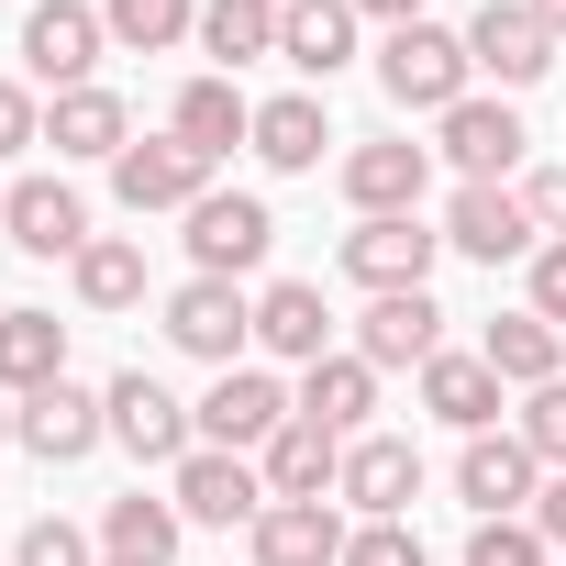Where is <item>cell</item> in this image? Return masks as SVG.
I'll return each instance as SVG.
<instances>
[{
    "label": "cell",
    "mask_w": 566,
    "mask_h": 566,
    "mask_svg": "<svg viewBox=\"0 0 566 566\" xmlns=\"http://www.w3.org/2000/svg\"><path fill=\"white\" fill-rule=\"evenodd\" d=\"M467 78H478V67H467V34H444V23H400V34L378 45V90H389L400 112H433V123H444V112L467 101Z\"/></svg>",
    "instance_id": "6da1fadb"
},
{
    "label": "cell",
    "mask_w": 566,
    "mask_h": 566,
    "mask_svg": "<svg viewBox=\"0 0 566 566\" xmlns=\"http://www.w3.org/2000/svg\"><path fill=\"white\" fill-rule=\"evenodd\" d=\"M290 422H301V400L277 389L266 367H222L211 400H200V444H222V455H266Z\"/></svg>",
    "instance_id": "7a4b0ae2"
},
{
    "label": "cell",
    "mask_w": 566,
    "mask_h": 566,
    "mask_svg": "<svg viewBox=\"0 0 566 566\" xmlns=\"http://www.w3.org/2000/svg\"><path fill=\"white\" fill-rule=\"evenodd\" d=\"M112 200H123L134 222H145V211H200V200H211V156L178 145V134H145V145L112 156Z\"/></svg>",
    "instance_id": "3957f363"
},
{
    "label": "cell",
    "mask_w": 566,
    "mask_h": 566,
    "mask_svg": "<svg viewBox=\"0 0 566 566\" xmlns=\"http://www.w3.org/2000/svg\"><path fill=\"white\" fill-rule=\"evenodd\" d=\"M101 411H112V444H134L145 467H189V455H200V411L167 400L145 367H123V378L101 389Z\"/></svg>",
    "instance_id": "277c9868"
},
{
    "label": "cell",
    "mask_w": 566,
    "mask_h": 566,
    "mask_svg": "<svg viewBox=\"0 0 566 566\" xmlns=\"http://www.w3.org/2000/svg\"><path fill=\"white\" fill-rule=\"evenodd\" d=\"M167 345L200 356V367H233L255 345V301L244 277H189V290H167Z\"/></svg>",
    "instance_id": "5b68a950"
},
{
    "label": "cell",
    "mask_w": 566,
    "mask_h": 566,
    "mask_svg": "<svg viewBox=\"0 0 566 566\" xmlns=\"http://www.w3.org/2000/svg\"><path fill=\"white\" fill-rule=\"evenodd\" d=\"M167 500H178V522H211V533H255V511H266V467L255 455H222V444H200L189 467H167Z\"/></svg>",
    "instance_id": "8992f818"
},
{
    "label": "cell",
    "mask_w": 566,
    "mask_h": 566,
    "mask_svg": "<svg viewBox=\"0 0 566 566\" xmlns=\"http://www.w3.org/2000/svg\"><path fill=\"white\" fill-rule=\"evenodd\" d=\"M433 255H444V233H422V211H389V222H356V233H345V277H356L367 301L433 290Z\"/></svg>",
    "instance_id": "52a82bcc"
},
{
    "label": "cell",
    "mask_w": 566,
    "mask_h": 566,
    "mask_svg": "<svg viewBox=\"0 0 566 566\" xmlns=\"http://www.w3.org/2000/svg\"><path fill=\"white\" fill-rule=\"evenodd\" d=\"M444 244L455 255H478V266H533V211H522V189H489V178H455V200H444Z\"/></svg>",
    "instance_id": "ba28073f"
},
{
    "label": "cell",
    "mask_w": 566,
    "mask_h": 566,
    "mask_svg": "<svg viewBox=\"0 0 566 566\" xmlns=\"http://www.w3.org/2000/svg\"><path fill=\"white\" fill-rule=\"evenodd\" d=\"M266 244H277V211H266L255 189H211V200L189 211V255H200V277H255Z\"/></svg>",
    "instance_id": "9c48e42d"
},
{
    "label": "cell",
    "mask_w": 566,
    "mask_h": 566,
    "mask_svg": "<svg viewBox=\"0 0 566 566\" xmlns=\"http://www.w3.org/2000/svg\"><path fill=\"white\" fill-rule=\"evenodd\" d=\"M101 45H112V23L90 12V0H34V12H23V67L45 90H90Z\"/></svg>",
    "instance_id": "30bf717a"
},
{
    "label": "cell",
    "mask_w": 566,
    "mask_h": 566,
    "mask_svg": "<svg viewBox=\"0 0 566 566\" xmlns=\"http://www.w3.org/2000/svg\"><path fill=\"white\" fill-rule=\"evenodd\" d=\"M12 444H23V455H45V467H78L90 444H112V411H101V389L56 378V389H34V400L12 411Z\"/></svg>",
    "instance_id": "8fae6325"
},
{
    "label": "cell",
    "mask_w": 566,
    "mask_h": 566,
    "mask_svg": "<svg viewBox=\"0 0 566 566\" xmlns=\"http://www.w3.org/2000/svg\"><path fill=\"white\" fill-rule=\"evenodd\" d=\"M422 189H433V145H411V134H378V145L345 156V200H356V222L422 211Z\"/></svg>",
    "instance_id": "7c38bea8"
},
{
    "label": "cell",
    "mask_w": 566,
    "mask_h": 566,
    "mask_svg": "<svg viewBox=\"0 0 566 566\" xmlns=\"http://www.w3.org/2000/svg\"><path fill=\"white\" fill-rule=\"evenodd\" d=\"M533 489H544V455H533L522 433H467V455H455V500H467L478 522H511Z\"/></svg>",
    "instance_id": "4fadbf2b"
},
{
    "label": "cell",
    "mask_w": 566,
    "mask_h": 566,
    "mask_svg": "<svg viewBox=\"0 0 566 566\" xmlns=\"http://www.w3.org/2000/svg\"><path fill=\"white\" fill-rule=\"evenodd\" d=\"M467 67L500 78V90H533L555 67V34L522 12V0H478V23H467Z\"/></svg>",
    "instance_id": "5bb4252c"
},
{
    "label": "cell",
    "mask_w": 566,
    "mask_h": 566,
    "mask_svg": "<svg viewBox=\"0 0 566 566\" xmlns=\"http://www.w3.org/2000/svg\"><path fill=\"white\" fill-rule=\"evenodd\" d=\"M0 233H12L23 255H90V200L67 178H12V200H0Z\"/></svg>",
    "instance_id": "9a60e30c"
},
{
    "label": "cell",
    "mask_w": 566,
    "mask_h": 566,
    "mask_svg": "<svg viewBox=\"0 0 566 566\" xmlns=\"http://www.w3.org/2000/svg\"><path fill=\"white\" fill-rule=\"evenodd\" d=\"M433 145L455 156V178H489V189H511V167H522V112L511 101H455L444 123H433Z\"/></svg>",
    "instance_id": "2e32d148"
},
{
    "label": "cell",
    "mask_w": 566,
    "mask_h": 566,
    "mask_svg": "<svg viewBox=\"0 0 566 566\" xmlns=\"http://www.w3.org/2000/svg\"><path fill=\"white\" fill-rule=\"evenodd\" d=\"M334 500H356L367 522H411V500H422V455H411L400 433H356V444H345Z\"/></svg>",
    "instance_id": "e0dca14e"
},
{
    "label": "cell",
    "mask_w": 566,
    "mask_h": 566,
    "mask_svg": "<svg viewBox=\"0 0 566 566\" xmlns=\"http://www.w3.org/2000/svg\"><path fill=\"white\" fill-rule=\"evenodd\" d=\"M244 544H255V566H345V511L334 500H266Z\"/></svg>",
    "instance_id": "ac0fdd59"
},
{
    "label": "cell",
    "mask_w": 566,
    "mask_h": 566,
    "mask_svg": "<svg viewBox=\"0 0 566 566\" xmlns=\"http://www.w3.org/2000/svg\"><path fill=\"white\" fill-rule=\"evenodd\" d=\"M356 356H367V367H433V356H444V312H433V290H389V301H367Z\"/></svg>",
    "instance_id": "d6986e66"
},
{
    "label": "cell",
    "mask_w": 566,
    "mask_h": 566,
    "mask_svg": "<svg viewBox=\"0 0 566 566\" xmlns=\"http://www.w3.org/2000/svg\"><path fill=\"white\" fill-rule=\"evenodd\" d=\"M255 345L290 356V367H323V356H334V312H323L312 277H277V290H255Z\"/></svg>",
    "instance_id": "ffe728a7"
},
{
    "label": "cell",
    "mask_w": 566,
    "mask_h": 566,
    "mask_svg": "<svg viewBox=\"0 0 566 566\" xmlns=\"http://www.w3.org/2000/svg\"><path fill=\"white\" fill-rule=\"evenodd\" d=\"M167 134H178V145H200V156L222 167L233 145H255V101H244V90H233L222 67H200V78L178 90V112H167Z\"/></svg>",
    "instance_id": "44dd1931"
},
{
    "label": "cell",
    "mask_w": 566,
    "mask_h": 566,
    "mask_svg": "<svg viewBox=\"0 0 566 566\" xmlns=\"http://www.w3.org/2000/svg\"><path fill=\"white\" fill-rule=\"evenodd\" d=\"M290 400H301V422H323L334 444H356V433H367V411H378V367L345 345V356L301 367V389H290Z\"/></svg>",
    "instance_id": "7402d4cb"
},
{
    "label": "cell",
    "mask_w": 566,
    "mask_h": 566,
    "mask_svg": "<svg viewBox=\"0 0 566 566\" xmlns=\"http://www.w3.org/2000/svg\"><path fill=\"white\" fill-rule=\"evenodd\" d=\"M45 145H56V156H101V167H112V156L134 145L123 90H101V78H90V90H56V101H45Z\"/></svg>",
    "instance_id": "603a6c76"
},
{
    "label": "cell",
    "mask_w": 566,
    "mask_h": 566,
    "mask_svg": "<svg viewBox=\"0 0 566 566\" xmlns=\"http://www.w3.org/2000/svg\"><path fill=\"white\" fill-rule=\"evenodd\" d=\"M478 356L500 367V389H555V378H566V334H555L533 301H522V312H500V323L478 334Z\"/></svg>",
    "instance_id": "cb8c5ba5"
},
{
    "label": "cell",
    "mask_w": 566,
    "mask_h": 566,
    "mask_svg": "<svg viewBox=\"0 0 566 566\" xmlns=\"http://www.w3.org/2000/svg\"><path fill=\"white\" fill-rule=\"evenodd\" d=\"M422 411L455 433H500V367L489 356H433L422 367Z\"/></svg>",
    "instance_id": "d4e9b609"
},
{
    "label": "cell",
    "mask_w": 566,
    "mask_h": 566,
    "mask_svg": "<svg viewBox=\"0 0 566 566\" xmlns=\"http://www.w3.org/2000/svg\"><path fill=\"white\" fill-rule=\"evenodd\" d=\"M277 56L301 78H334L356 56V0H290V12H277Z\"/></svg>",
    "instance_id": "484cf974"
},
{
    "label": "cell",
    "mask_w": 566,
    "mask_h": 566,
    "mask_svg": "<svg viewBox=\"0 0 566 566\" xmlns=\"http://www.w3.org/2000/svg\"><path fill=\"white\" fill-rule=\"evenodd\" d=\"M56 378H67V323H56V312H0V389L34 400V389H56Z\"/></svg>",
    "instance_id": "4316f807"
},
{
    "label": "cell",
    "mask_w": 566,
    "mask_h": 566,
    "mask_svg": "<svg viewBox=\"0 0 566 566\" xmlns=\"http://www.w3.org/2000/svg\"><path fill=\"white\" fill-rule=\"evenodd\" d=\"M266 500H334V478H345V444L323 433V422H290V433H277L266 455Z\"/></svg>",
    "instance_id": "83f0119b"
},
{
    "label": "cell",
    "mask_w": 566,
    "mask_h": 566,
    "mask_svg": "<svg viewBox=\"0 0 566 566\" xmlns=\"http://www.w3.org/2000/svg\"><path fill=\"white\" fill-rule=\"evenodd\" d=\"M277 12H290V0H200V56L222 78L255 67V56H277Z\"/></svg>",
    "instance_id": "f1b7e54d"
},
{
    "label": "cell",
    "mask_w": 566,
    "mask_h": 566,
    "mask_svg": "<svg viewBox=\"0 0 566 566\" xmlns=\"http://www.w3.org/2000/svg\"><path fill=\"white\" fill-rule=\"evenodd\" d=\"M323 145H334V123H323V101H312V90H290V101H255V156H266L277 178L323 167Z\"/></svg>",
    "instance_id": "f546056e"
},
{
    "label": "cell",
    "mask_w": 566,
    "mask_h": 566,
    "mask_svg": "<svg viewBox=\"0 0 566 566\" xmlns=\"http://www.w3.org/2000/svg\"><path fill=\"white\" fill-rule=\"evenodd\" d=\"M178 500H145V489H123L112 511H101V555H134V566H178Z\"/></svg>",
    "instance_id": "4dcf8cb0"
},
{
    "label": "cell",
    "mask_w": 566,
    "mask_h": 566,
    "mask_svg": "<svg viewBox=\"0 0 566 566\" xmlns=\"http://www.w3.org/2000/svg\"><path fill=\"white\" fill-rule=\"evenodd\" d=\"M101 23L123 56H167V45H200V0H101Z\"/></svg>",
    "instance_id": "1f68e13d"
},
{
    "label": "cell",
    "mask_w": 566,
    "mask_h": 566,
    "mask_svg": "<svg viewBox=\"0 0 566 566\" xmlns=\"http://www.w3.org/2000/svg\"><path fill=\"white\" fill-rule=\"evenodd\" d=\"M67 277H78L90 312H134V301H145V244H134V233H90V255H78Z\"/></svg>",
    "instance_id": "d6a6232c"
},
{
    "label": "cell",
    "mask_w": 566,
    "mask_h": 566,
    "mask_svg": "<svg viewBox=\"0 0 566 566\" xmlns=\"http://www.w3.org/2000/svg\"><path fill=\"white\" fill-rule=\"evenodd\" d=\"M544 555H555V544H544V533H533L522 511H511V522H478V533H467V566H544Z\"/></svg>",
    "instance_id": "836d02e7"
},
{
    "label": "cell",
    "mask_w": 566,
    "mask_h": 566,
    "mask_svg": "<svg viewBox=\"0 0 566 566\" xmlns=\"http://www.w3.org/2000/svg\"><path fill=\"white\" fill-rule=\"evenodd\" d=\"M12 566H101V544H90L78 522H56V511H45V522L12 544Z\"/></svg>",
    "instance_id": "e575fe53"
},
{
    "label": "cell",
    "mask_w": 566,
    "mask_h": 566,
    "mask_svg": "<svg viewBox=\"0 0 566 566\" xmlns=\"http://www.w3.org/2000/svg\"><path fill=\"white\" fill-rule=\"evenodd\" d=\"M511 433H522V444H533V455H544V467H555V478H566V378H555V389H533V400H522V422H511Z\"/></svg>",
    "instance_id": "d590c367"
},
{
    "label": "cell",
    "mask_w": 566,
    "mask_h": 566,
    "mask_svg": "<svg viewBox=\"0 0 566 566\" xmlns=\"http://www.w3.org/2000/svg\"><path fill=\"white\" fill-rule=\"evenodd\" d=\"M345 566H422V533L411 522H356L345 533Z\"/></svg>",
    "instance_id": "8d00e7d4"
},
{
    "label": "cell",
    "mask_w": 566,
    "mask_h": 566,
    "mask_svg": "<svg viewBox=\"0 0 566 566\" xmlns=\"http://www.w3.org/2000/svg\"><path fill=\"white\" fill-rule=\"evenodd\" d=\"M23 145H45V101L23 78H0V156H23Z\"/></svg>",
    "instance_id": "74e56055"
},
{
    "label": "cell",
    "mask_w": 566,
    "mask_h": 566,
    "mask_svg": "<svg viewBox=\"0 0 566 566\" xmlns=\"http://www.w3.org/2000/svg\"><path fill=\"white\" fill-rule=\"evenodd\" d=\"M522 211H533V233H544V244H566V167L522 178Z\"/></svg>",
    "instance_id": "f35d334b"
},
{
    "label": "cell",
    "mask_w": 566,
    "mask_h": 566,
    "mask_svg": "<svg viewBox=\"0 0 566 566\" xmlns=\"http://www.w3.org/2000/svg\"><path fill=\"white\" fill-rule=\"evenodd\" d=\"M533 312L566 334V244H533Z\"/></svg>",
    "instance_id": "ab89813d"
},
{
    "label": "cell",
    "mask_w": 566,
    "mask_h": 566,
    "mask_svg": "<svg viewBox=\"0 0 566 566\" xmlns=\"http://www.w3.org/2000/svg\"><path fill=\"white\" fill-rule=\"evenodd\" d=\"M533 533H544V544H566V478H544V489H533Z\"/></svg>",
    "instance_id": "60d3db41"
},
{
    "label": "cell",
    "mask_w": 566,
    "mask_h": 566,
    "mask_svg": "<svg viewBox=\"0 0 566 566\" xmlns=\"http://www.w3.org/2000/svg\"><path fill=\"white\" fill-rule=\"evenodd\" d=\"M356 23H389L400 34V23H433V0H356Z\"/></svg>",
    "instance_id": "b9f144b4"
},
{
    "label": "cell",
    "mask_w": 566,
    "mask_h": 566,
    "mask_svg": "<svg viewBox=\"0 0 566 566\" xmlns=\"http://www.w3.org/2000/svg\"><path fill=\"white\" fill-rule=\"evenodd\" d=\"M522 12H533V23H544V34H566V0H522Z\"/></svg>",
    "instance_id": "7bdbcfd3"
},
{
    "label": "cell",
    "mask_w": 566,
    "mask_h": 566,
    "mask_svg": "<svg viewBox=\"0 0 566 566\" xmlns=\"http://www.w3.org/2000/svg\"><path fill=\"white\" fill-rule=\"evenodd\" d=\"M0 444H12V400H0Z\"/></svg>",
    "instance_id": "ee69618b"
},
{
    "label": "cell",
    "mask_w": 566,
    "mask_h": 566,
    "mask_svg": "<svg viewBox=\"0 0 566 566\" xmlns=\"http://www.w3.org/2000/svg\"><path fill=\"white\" fill-rule=\"evenodd\" d=\"M101 566H134V555H101Z\"/></svg>",
    "instance_id": "f6af8a7d"
},
{
    "label": "cell",
    "mask_w": 566,
    "mask_h": 566,
    "mask_svg": "<svg viewBox=\"0 0 566 566\" xmlns=\"http://www.w3.org/2000/svg\"><path fill=\"white\" fill-rule=\"evenodd\" d=\"M0 200H12V189H0Z\"/></svg>",
    "instance_id": "bcb514c9"
}]
</instances>
